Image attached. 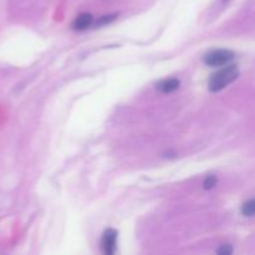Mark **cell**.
Wrapping results in <instances>:
<instances>
[{"label": "cell", "instance_id": "cell-1", "mask_svg": "<svg viewBox=\"0 0 255 255\" xmlns=\"http://www.w3.org/2000/svg\"><path fill=\"white\" fill-rule=\"evenodd\" d=\"M238 77V66L234 64H228L226 66H222L221 70L212 75L208 81V87L212 92H219L226 89L228 85L233 84Z\"/></svg>", "mask_w": 255, "mask_h": 255}, {"label": "cell", "instance_id": "cell-2", "mask_svg": "<svg viewBox=\"0 0 255 255\" xmlns=\"http://www.w3.org/2000/svg\"><path fill=\"white\" fill-rule=\"evenodd\" d=\"M234 59V52L227 49L213 50L204 56V64L211 67H222L231 64Z\"/></svg>", "mask_w": 255, "mask_h": 255}, {"label": "cell", "instance_id": "cell-3", "mask_svg": "<svg viewBox=\"0 0 255 255\" xmlns=\"http://www.w3.org/2000/svg\"><path fill=\"white\" fill-rule=\"evenodd\" d=\"M117 232L115 229H106L101 238L102 253L106 255H114L117 248Z\"/></svg>", "mask_w": 255, "mask_h": 255}, {"label": "cell", "instance_id": "cell-4", "mask_svg": "<svg viewBox=\"0 0 255 255\" xmlns=\"http://www.w3.org/2000/svg\"><path fill=\"white\" fill-rule=\"evenodd\" d=\"M92 22H94V16L89 12H82L75 17L74 22H72V29L82 31V30H86L87 27L91 26Z\"/></svg>", "mask_w": 255, "mask_h": 255}, {"label": "cell", "instance_id": "cell-5", "mask_svg": "<svg viewBox=\"0 0 255 255\" xmlns=\"http://www.w3.org/2000/svg\"><path fill=\"white\" fill-rule=\"evenodd\" d=\"M179 85H181V81H179L178 79L172 77V79H167L159 82V84L157 85V90H158L159 92H162V94H172V92H174L176 90L179 89Z\"/></svg>", "mask_w": 255, "mask_h": 255}, {"label": "cell", "instance_id": "cell-6", "mask_svg": "<svg viewBox=\"0 0 255 255\" xmlns=\"http://www.w3.org/2000/svg\"><path fill=\"white\" fill-rule=\"evenodd\" d=\"M242 213L246 217H253L255 216V198L251 201L246 202L242 207Z\"/></svg>", "mask_w": 255, "mask_h": 255}, {"label": "cell", "instance_id": "cell-7", "mask_svg": "<svg viewBox=\"0 0 255 255\" xmlns=\"http://www.w3.org/2000/svg\"><path fill=\"white\" fill-rule=\"evenodd\" d=\"M217 182H218L217 177L213 176V174H209V176H207L206 179H204L203 188L204 189H212L214 186H216Z\"/></svg>", "mask_w": 255, "mask_h": 255}, {"label": "cell", "instance_id": "cell-8", "mask_svg": "<svg viewBox=\"0 0 255 255\" xmlns=\"http://www.w3.org/2000/svg\"><path fill=\"white\" fill-rule=\"evenodd\" d=\"M117 17V14H111V15H104V16L101 17V19L97 21V25H106V24H110V22L114 21L115 19Z\"/></svg>", "mask_w": 255, "mask_h": 255}, {"label": "cell", "instance_id": "cell-9", "mask_svg": "<svg viewBox=\"0 0 255 255\" xmlns=\"http://www.w3.org/2000/svg\"><path fill=\"white\" fill-rule=\"evenodd\" d=\"M217 253L221 254V255H228V254H232L233 253V248H232L229 244H224V246H222L221 248L217 251Z\"/></svg>", "mask_w": 255, "mask_h": 255}]
</instances>
